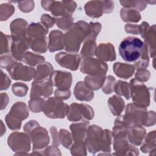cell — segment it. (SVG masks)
Segmentation results:
<instances>
[{"label": "cell", "mask_w": 156, "mask_h": 156, "mask_svg": "<svg viewBox=\"0 0 156 156\" xmlns=\"http://www.w3.org/2000/svg\"><path fill=\"white\" fill-rule=\"evenodd\" d=\"M31 139L30 136L25 133L15 132L9 135L7 144L14 152H27L30 150Z\"/></svg>", "instance_id": "cell-13"}, {"label": "cell", "mask_w": 156, "mask_h": 156, "mask_svg": "<svg viewBox=\"0 0 156 156\" xmlns=\"http://www.w3.org/2000/svg\"><path fill=\"white\" fill-rule=\"evenodd\" d=\"M53 86L60 90H70L72 83V74L69 72L55 70L53 71L49 76Z\"/></svg>", "instance_id": "cell-18"}, {"label": "cell", "mask_w": 156, "mask_h": 156, "mask_svg": "<svg viewBox=\"0 0 156 156\" xmlns=\"http://www.w3.org/2000/svg\"><path fill=\"white\" fill-rule=\"evenodd\" d=\"M12 41L11 35L4 34L1 32V55L10 53Z\"/></svg>", "instance_id": "cell-38"}, {"label": "cell", "mask_w": 156, "mask_h": 156, "mask_svg": "<svg viewBox=\"0 0 156 156\" xmlns=\"http://www.w3.org/2000/svg\"><path fill=\"white\" fill-rule=\"evenodd\" d=\"M91 29L90 35H91L95 38L97 37L101 29V24L98 22H91L89 23Z\"/></svg>", "instance_id": "cell-53"}, {"label": "cell", "mask_w": 156, "mask_h": 156, "mask_svg": "<svg viewBox=\"0 0 156 156\" xmlns=\"http://www.w3.org/2000/svg\"><path fill=\"white\" fill-rule=\"evenodd\" d=\"M74 18L72 16H64L55 18V24L57 26L64 30H68L73 25Z\"/></svg>", "instance_id": "cell-41"}, {"label": "cell", "mask_w": 156, "mask_h": 156, "mask_svg": "<svg viewBox=\"0 0 156 156\" xmlns=\"http://www.w3.org/2000/svg\"><path fill=\"white\" fill-rule=\"evenodd\" d=\"M13 93L19 97L25 96L28 91V87L26 83L22 82H16L12 87Z\"/></svg>", "instance_id": "cell-44"}, {"label": "cell", "mask_w": 156, "mask_h": 156, "mask_svg": "<svg viewBox=\"0 0 156 156\" xmlns=\"http://www.w3.org/2000/svg\"><path fill=\"white\" fill-rule=\"evenodd\" d=\"M71 154L73 155H86L87 147L85 142H74L71 146Z\"/></svg>", "instance_id": "cell-42"}, {"label": "cell", "mask_w": 156, "mask_h": 156, "mask_svg": "<svg viewBox=\"0 0 156 156\" xmlns=\"http://www.w3.org/2000/svg\"><path fill=\"white\" fill-rule=\"evenodd\" d=\"M120 16L122 20L126 23H138L141 18L139 11L134 9L125 7L121 9Z\"/></svg>", "instance_id": "cell-30"}, {"label": "cell", "mask_w": 156, "mask_h": 156, "mask_svg": "<svg viewBox=\"0 0 156 156\" xmlns=\"http://www.w3.org/2000/svg\"><path fill=\"white\" fill-rule=\"evenodd\" d=\"M17 2L20 10L24 13L31 12L35 7V3L33 1H26Z\"/></svg>", "instance_id": "cell-47"}, {"label": "cell", "mask_w": 156, "mask_h": 156, "mask_svg": "<svg viewBox=\"0 0 156 156\" xmlns=\"http://www.w3.org/2000/svg\"><path fill=\"white\" fill-rule=\"evenodd\" d=\"M48 48L51 52L60 51L65 48L64 34L62 31L54 30L50 32Z\"/></svg>", "instance_id": "cell-22"}, {"label": "cell", "mask_w": 156, "mask_h": 156, "mask_svg": "<svg viewBox=\"0 0 156 156\" xmlns=\"http://www.w3.org/2000/svg\"><path fill=\"white\" fill-rule=\"evenodd\" d=\"M93 109L88 104L73 103L68 108L66 114L67 118L70 121L77 122L89 121L94 117Z\"/></svg>", "instance_id": "cell-10"}, {"label": "cell", "mask_w": 156, "mask_h": 156, "mask_svg": "<svg viewBox=\"0 0 156 156\" xmlns=\"http://www.w3.org/2000/svg\"><path fill=\"white\" fill-rule=\"evenodd\" d=\"M119 2L125 8H132L138 11H143L147 6L145 1H120Z\"/></svg>", "instance_id": "cell-39"}, {"label": "cell", "mask_w": 156, "mask_h": 156, "mask_svg": "<svg viewBox=\"0 0 156 156\" xmlns=\"http://www.w3.org/2000/svg\"><path fill=\"white\" fill-rule=\"evenodd\" d=\"M116 83L115 78L112 76L105 77L104 82L101 87L102 91L105 94H110L114 91V87Z\"/></svg>", "instance_id": "cell-45"}, {"label": "cell", "mask_w": 156, "mask_h": 156, "mask_svg": "<svg viewBox=\"0 0 156 156\" xmlns=\"http://www.w3.org/2000/svg\"><path fill=\"white\" fill-rule=\"evenodd\" d=\"M112 138V132L109 129H102L95 124L89 126L85 139L87 149L94 155L99 152H101L99 155H110Z\"/></svg>", "instance_id": "cell-1"}, {"label": "cell", "mask_w": 156, "mask_h": 156, "mask_svg": "<svg viewBox=\"0 0 156 156\" xmlns=\"http://www.w3.org/2000/svg\"><path fill=\"white\" fill-rule=\"evenodd\" d=\"M41 22L48 28H51L55 23V18L51 17L48 14H43L41 16Z\"/></svg>", "instance_id": "cell-50"}, {"label": "cell", "mask_w": 156, "mask_h": 156, "mask_svg": "<svg viewBox=\"0 0 156 156\" xmlns=\"http://www.w3.org/2000/svg\"><path fill=\"white\" fill-rule=\"evenodd\" d=\"M48 46L46 36L40 37L31 39V49L38 54H43L47 51Z\"/></svg>", "instance_id": "cell-33"}, {"label": "cell", "mask_w": 156, "mask_h": 156, "mask_svg": "<svg viewBox=\"0 0 156 156\" xmlns=\"http://www.w3.org/2000/svg\"><path fill=\"white\" fill-rule=\"evenodd\" d=\"M140 34L144 40V43L147 46L150 55L154 58L155 55V25L150 26L147 22L143 21L140 25Z\"/></svg>", "instance_id": "cell-16"}, {"label": "cell", "mask_w": 156, "mask_h": 156, "mask_svg": "<svg viewBox=\"0 0 156 156\" xmlns=\"http://www.w3.org/2000/svg\"><path fill=\"white\" fill-rule=\"evenodd\" d=\"M131 86L130 98L133 103L140 107L147 108L150 104V91L143 82L135 78L130 81Z\"/></svg>", "instance_id": "cell-8"}, {"label": "cell", "mask_w": 156, "mask_h": 156, "mask_svg": "<svg viewBox=\"0 0 156 156\" xmlns=\"http://www.w3.org/2000/svg\"><path fill=\"white\" fill-rule=\"evenodd\" d=\"M48 28L41 22L30 23L27 30V36L31 39L46 36Z\"/></svg>", "instance_id": "cell-27"}, {"label": "cell", "mask_w": 156, "mask_h": 156, "mask_svg": "<svg viewBox=\"0 0 156 156\" xmlns=\"http://www.w3.org/2000/svg\"><path fill=\"white\" fill-rule=\"evenodd\" d=\"M15 12L14 6L9 3H4L0 5L1 21H5L10 17Z\"/></svg>", "instance_id": "cell-40"}, {"label": "cell", "mask_w": 156, "mask_h": 156, "mask_svg": "<svg viewBox=\"0 0 156 156\" xmlns=\"http://www.w3.org/2000/svg\"><path fill=\"white\" fill-rule=\"evenodd\" d=\"M28 23L23 18H16L12 21L10 25L11 36L16 38H24L27 37Z\"/></svg>", "instance_id": "cell-24"}, {"label": "cell", "mask_w": 156, "mask_h": 156, "mask_svg": "<svg viewBox=\"0 0 156 156\" xmlns=\"http://www.w3.org/2000/svg\"><path fill=\"white\" fill-rule=\"evenodd\" d=\"M114 91L119 96H124L126 99L130 98L131 86L130 83L119 80H118L114 87Z\"/></svg>", "instance_id": "cell-36"}, {"label": "cell", "mask_w": 156, "mask_h": 156, "mask_svg": "<svg viewBox=\"0 0 156 156\" xmlns=\"http://www.w3.org/2000/svg\"><path fill=\"white\" fill-rule=\"evenodd\" d=\"M105 76H90L88 75L85 77L84 83L86 86L91 90H98L102 87Z\"/></svg>", "instance_id": "cell-34"}, {"label": "cell", "mask_w": 156, "mask_h": 156, "mask_svg": "<svg viewBox=\"0 0 156 156\" xmlns=\"http://www.w3.org/2000/svg\"><path fill=\"white\" fill-rule=\"evenodd\" d=\"M6 69L12 79L23 81H30L34 79L36 71L33 67L24 65L23 63L16 61Z\"/></svg>", "instance_id": "cell-14"}, {"label": "cell", "mask_w": 156, "mask_h": 156, "mask_svg": "<svg viewBox=\"0 0 156 156\" xmlns=\"http://www.w3.org/2000/svg\"><path fill=\"white\" fill-rule=\"evenodd\" d=\"M90 24L84 21H79L73 24L71 27L64 34L65 49L71 54H77L81 43L90 34Z\"/></svg>", "instance_id": "cell-2"}, {"label": "cell", "mask_w": 156, "mask_h": 156, "mask_svg": "<svg viewBox=\"0 0 156 156\" xmlns=\"http://www.w3.org/2000/svg\"><path fill=\"white\" fill-rule=\"evenodd\" d=\"M57 63L62 67L69 69L71 71H76L78 69L81 62L80 55L77 54L66 53L61 52L55 56Z\"/></svg>", "instance_id": "cell-17"}, {"label": "cell", "mask_w": 156, "mask_h": 156, "mask_svg": "<svg viewBox=\"0 0 156 156\" xmlns=\"http://www.w3.org/2000/svg\"><path fill=\"white\" fill-rule=\"evenodd\" d=\"M95 37L88 35V37L84 41V44L80 51V57L82 58L93 57L95 55L96 49V43Z\"/></svg>", "instance_id": "cell-28"}, {"label": "cell", "mask_w": 156, "mask_h": 156, "mask_svg": "<svg viewBox=\"0 0 156 156\" xmlns=\"http://www.w3.org/2000/svg\"><path fill=\"white\" fill-rule=\"evenodd\" d=\"M74 95L79 101H90L93 99L94 92L86 86L84 82L79 81L74 87Z\"/></svg>", "instance_id": "cell-25"}, {"label": "cell", "mask_w": 156, "mask_h": 156, "mask_svg": "<svg viewBox=\"0 0 156 156\" xmlns=\"http://www.w3.org/2000/svg\"><path fill=\"white\" fill-rule=\"evenodd\" d=\"M108 106L111 113L113 115L118 116L122 112L125 104L123 99L120 96L113 95L108 99Z\"/></svg>", "instance_id": "cell-29"}, {"label": "cell", "mask_w": 156, "mask_h": 156, "mask_svg": "<svg viewBox=\"0 0 156 156\" xmlns=\"http://www.w3.org/2000/svg\"><path fill=\"white\" fill-rule=\"evenodd\" d=\"M45 99L32 98L29 101V107L34 113H40L43 111V104Z\"/></svg>", "instance_id": "cell-43"}, {"label": "cell", "mask_w": 156, "mask_h": 156, "mask_svg": "<svg viewBox=\"0 0 156 156\" xmlns=\"http://www.w3.org/2000/svg\"><path fill=\"white\" fill-rule=\"evenodd\" d=\"M9 102V96L7 94L5 93H1V110H3L7 105L8 104Z\"/></svg>", "instance_id": "cell-56"}, {"label": "cell", "mask_w": 156, "mask_h": 156, "mask_svg": "<svg viewBox=\"0 0 156 156\" xmlns=\"http://www.w3.org/2000/svg\"><path fill=\"white\" fill-rule=\"evenodd\" d=\"M1 124H2V127H1V136H2V135L4 134V132H5V127H4V126H3L4 124H3V122H2V121H1Z\"/></svg>", "instance_id": "cell-57"}, {"label": "cell", "mask_w": 156, "mask_h": 156, "mask_svg": "<svg viewBox=\"0 0 156 156\" xmlns=\"http://www.w3.org/2000/svg\"><path fill=\"white\" fill-rule=\"evenodd\" d=\"M139 27L140 25L135 24H126L124 29L125 31L127 33L132 34L134 35H138L139 33Z\"/></svg>", "instance_id": "cell-54"}, {"label": "cell", "mask_w": 156, "mask_h": 156, "mask_svg": "<svg viewBox=\"0 0 156 156\" xmlns=\"http://www.w3.org/2000/svg\"><path fill=\"white\" fill-rule=\"evenodd\" d=\"M80 65V71L90 76H105L108 71V65L104 61L93 57L82 58Z\"/></svg>", "instance_id": "cell-11"}, {"label": "cell", "mask_w": 156, "mask_h": 156, "mask_svg": "<svg viewBox=\"0 0 156 156\" xmlns=\"http://www.w3.org/2000/svg\"><path fill=\"white\" fill-rule=\"evenodd\" d=\"M89 127L88 121H81L72 123L69 129L74 142H85L87 130Z\"/></svg>", "instance_id": "cell-20"}, {"label": "cell", "mask_w": 156, "mask_h": 156, "mask_svg": "<svg viewBox=\"0 0 156 156\" xmlns=\"http://www.w3.org/2000/svg\"><path fill=\"white\" fill-rule=\"evenodd\" d=\"M58 137L59 142L66 149H69L73 144V138L72 134L67 130L61 129L58 132Z\"/></svg>", "instance_id": "cell-37"}, {"label": "cell", "mask_w": 156, "mask_h": 156, "mask_svg": "<svg viewBox=\"0 0 156 156\" xmlns=\"http://www.w3.org/2000/svg\"><path fill=\"white\" fill-rule=\"evenodd\" d=\"M16 60L10 55V54H7L1 55V68L7 69L12 63L15 62Z\"/></svg>", "instance_id": "cell-46"}, {"label": "cell", "mask_w": 156, "mask_h": 156, "mask_svg": "<svg viewBox=\"0 0 156 156\" xmlns=\"http://www.w3.org/2000/svg\"><path fill=\"white\" fill-rule=\"evenodd\" d=\"M53 85L49 77L41 80H34L32 83L30 98H49L53 93Z\"/></svg>", "instance_id": "cell-15"}, {"label": "cell", "mask_w": 156, "mask_h": 156, "mask_svg": "<svg viewBox=\"0 0 156 156\" xmlns=\"http://www.w3.org/2000/svg\"><path fill=\"white\" fill-rule=\"evenodd\" d=\"M150 77V72L146 69H137L135 73V79L140 82H147Z\"/></svg>", "instance_id": "cell-48"}, {"label": "cell", "mask_w": 156, "mask_h": 156, "mask_svg": "<svg viewBox=\"0 0 156 156\" xmlns=\"http://www.w3.org/2000/svg\"><path fill=\"white\" fill-rule=\"evenodd\" d=\"M119 53L122 58L127 62L135 63L146 54H149L147 46L139 38L127 37L119 44Z\"/></svg>", "instance_id": "cell-3"}, {"label": "cell", "mask_w": 156, "mask_h": 156, "mask_svg": "<svg viewBox=\"0 0 156 156\" xmlns=\"http://www.w3.org/2000/svg\"><path fill=\"white\" fill-rule=\"evenodd\" d=\"M11 84V80L7 74L1 70V90H7Z\"/></svg>", "instance_id": "cell-51"}, {"label": "cell", "mask_w": 156, "mask_h": 156, "mask_svg": "<svg viewBox=\"0 0 156 156\" xmlns=\"http://www.w3.org/2000/svg\"><path fill=\"white\" fill-rule=\"evenodd\" d=\"M24 131L27 133L33 144V151L43 155L42 151L48 146L50 138L48 130L40 126L35 120H30L24 126Z\"/></svg>", "instance_id": "cell-4"}, {"label": "cell", "mask_w": 156, "mask_h": 156, "mask_svg": "<svg viewBox=\"0 0 156 156\" xmlns=\"http://www.w3.org/2000/svg\"><path fill=\"white\" fill-rule=\"evenodd\" d=\"M122 116L124 123L127 129L135 125L145 126L147 118V112L146 108L140 107L133 103H130L127 105L125 114Z\"/></svg>", "instance_id": "cell-7"}, {"label": "cell", "mask_w": 156, "mask_h": 156, "mask_svg": "<svg viewBox=\"0 0 156 156\" xmlns=\"http://www.w3.org/2000/svg\"><path fill=\"white\" fill-rule=\"evenodd\" d=\"M58 145L55 144H52L51 146H47L45 147L43 151V155H61L62 154L58 148Z\"/></svg>", "instance_id": "cell-49"}, {"label": "cell", "mask_w": 156, "mask_h": 156, "mask_svg": "<svg viewBox=\"0 0 156 156\" xmlns=\"http://www.w3.org/2000/svg\"><path fill=\"white\" fill-rule=\"evenodd\" d=\"M155 113L154 111L147 112V118L145 126L149 127L155 124Z\"/></svg>", "instance_id": "cell-55"}, {"label": "cell", "mask_w": 156, "mask_h": 156, "mask_svg": "<svg viewBox=\"0 0 156 156\" xmlns=\"http://www.w3.org/2000/svg\"><path fill=\"white\" fill-rule=\"evenodd\" d=\"M12 40L10 53L15 60L21 61V58L25 51L30 48L31 38L27 36L24 38L12 37Z\"/></svg>", "instance_id": "cell-19"}, {"label": "cell", "mask_w": 156, "mask_h": 156, "mask_svg": "<svg viewBox=\"0 0 156 156\" xmlns=\"http://www.w3.org/2000/svg\"><path fill=\"white\" fill-rule=\"evenodd\" d=\"M21 61L29 66H34L44 62L45 58L39 54H34L31 52H26L23 54Z\"/></svg>", "instance_id": "cell-35"}, {"label": "cell", "mask_w": 156, "mask_h": 156, "mask_svg": "<svg viewBox=\"0 0 156 156\" xmlns=\"http://www.w3.org/2000/svg\"><path fill=\"white\" fill-rule=\"evenodd\" d=\"M114 8L112 1H90L87 2L84 9L87 16L91 18H99L103 13L112 12Z\"/></svg>", "instance_id": "cell-12"}, {"label": "cell", "mask_w": 156, "mask_h": 156, "mask_svg": "<svg viewBox=\"0 0 156 156\" xmlns=\"http://www.w3.org/2000/svg\"><path fill=\"white\" fill-rule=\"evenodd\" d=\"M53 72V67L52 65L47 62H44L37 67L34 80H41L49 77Z\"/></svg>", "instance_id": "cell-31"}, {"label": "cell", "mask_w": 156, "mask_h": 156, "mask_svg": "<svg viewBox=\"0 0 156 156\" xmlns=\"http://www.w3.org/2000/svg\"><path fill=\"white\" fill-rule=\"evenodd\" d=\"M55 97L63 101L69 99L71 96V91L68 90H60L58 89H56L54 91Z\"/></svg>", "instance_id": "cell-52"}, {"label": "cell", "mask_w": 156, "mask_h": 156, "mask_svg": "<svg viewBox=\"0 0 156 156\" xmlns=\"http://www.w3.org/2000/svg\"><path fill=\"white\" fill-rule=\"evenodd\" d=\"M69 106L55 97H49L44 99L43 112L49 118H64L67 114Z\"/></svg>", "instance_id": "cell-9"}, {"label": "cell", "mask_w": 156, "mask_h": 156, "mask_svg": "<svg viewBox=\"0 0 156 156\" xmlns=\"http://www.w3.org/2000/svg\"><path fill=\"white\" fill-rule=\"evenodd\" d=\"M135 69L133 65L128 63L116 62L113 66V70L115 75L119 78L124 79L130 78L133 76Z\"/></svg>", "instance_id": "cell-26"}, {"label": "cell", "mask_w": 156, "mask_h": 156, "mask_svg": "<svg viewBox=\"0 0 156 156\" xmlns=\"http://www.w3.org/2000/svg\"><path fill=\"white\" fill-rule=\"evenodd\" d=\"M146 134L145 129L141 125H135L127 129V138L134 146H140Z\"/></svg>", "instance_id": "cell-23"}, {"label": "cell", "mask_w": 156, "mask_h": 156, "mask_svg": "<svg viewBox=\"0 0 156 156\" xmlns=\"http://www.w3.org/2000/svg\"><path fill=\"white\" fill-rule=\"evenodd\" d=\"M29 116V109L23 102H17L11 107L9 113L5 117V122L9 128L12 130L21 129L22 121Z\"/></svg>", "instance_id": "cell-5"}, {"label": "cell", "mask_w": 156, "mask_h": 156, "mask_svg": "<svg viewBox=\"0 0 156 156\" xmlns=\"http://www.w3.org/2000/svg\"><path fill=\"white\" fill-rule=\"evenodd\" d=\"M95 55L102 61L112 62L116 60L115 48L110 43H100L96 47Z\"/></svg>", "instance_id": "cell-21"}, {"label": "cell", "mask_w": 156, "mask_h": 156, "mask_svg": "<svg viewBox=\"0 0 156 156\" xmlns=\"http://www.w3.org/2000/svg\"><path fill=\"white\" fill-rule=\"evenodd\" d=\"M41 4L45 10L50 11L56 17L71 16L77 6L73 1H41Z\"/></svg>", "instance_id": "cell-6"}, {"label": "cell", "mask_w": 156, "mask_h": 156, "mask_svg": "<svg viewBox=\"0 0 156 156\" xmlns=\"http://www.w3.org/2000/svg\"><path fill=\"white\" fill-rule=\"evenodd\" d=\"M144 141L141 145L140 149L143 153H149L151 152L155 153V130L149 132L144 136Z\"/></svg>", "instance_id": "cell-32"}]
</instances>
